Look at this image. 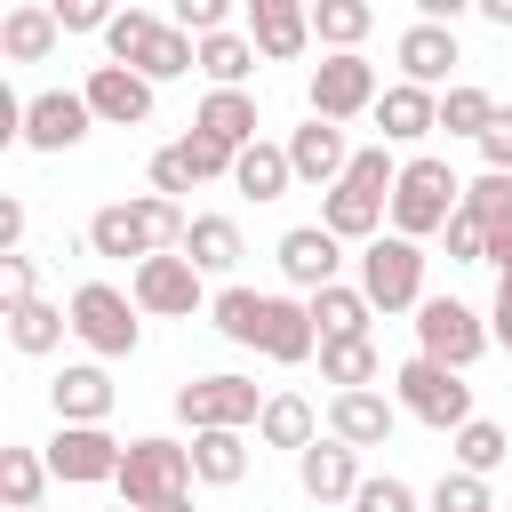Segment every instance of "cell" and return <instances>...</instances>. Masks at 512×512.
Returning <instances> with one entry per match:
<instances>
[{
    "label": "cell",
    "mask_w": 512,
    "mask_h": 512,
    "mask_svg": "<svg viewBox=\"0 0 512 512\" xmlns=\"http://www.w3.org/2000/svg\"><path fill=\"white\" fill-rule=\"evenodd\" d=\"M184 232H192V216L176 208V200H160V192H144V200H112V208H96L88 216V248L96 256H136V264H152V256H184Z\"/></svg>",
    "instance_id": "cell-1"
},
{
    "label": "cell",
    "mask_w": 512,
    "mask_h": 512,
    "mask_svg": "<svg viewBox=\"0 0 512 512\" xmlns=\"http://www.w3.org/2000/svg\"><path fill=\"white\" fill-rule=\"evenodd\" d=\"M456 208H464V184H456V168H448L440 152L400 160V184H392V232H400V240H432V232H448Z\"/></svg>",
    "instance_id": "cell-2"
},
{
    "label": "cell",
    "mask_w": 512,
    "mask_h": 512,
    "mask_svg": "<svg viewBox=\"0 0 512 512\" xmlns=\"http://www.w3.org/2000/svg\"><path fill=\"white\" fill-rule=\"evenodd\" d=\"M120 504L128 512H160V504H176V496H192V448H176V440H128V456H120Z\"/></svg>",
    "instance_id": "cell-3"
},
{
    "label": "cell",
    "mask_w": 512,
    "mask_h": 512,
    "mask_svg": "<svg viewBox=\"0 0 512 512\" xmlns=\"http://www.w3.org/2000/svg\"><path fill=\"white\" fill-rule=\"evenodd\" d=\"M392 400H400V416H416V424H432V432H464V424H472V384H464L456 368L424 360V352L392 376Z\"/></svg>",
    "instance_id": "cell-4"
},
{
    "label": "cell",
    "mask_w": 512,
    "mask_h": 512,
    "mask_svg": "<svg viewBox=\"0 0 512 512\" xmlns=\"http://www.w3.org/2000/svg\"><path fill=\"white\" fill-rule=\"evenodd\" d=\"M72 336H80L96 360H128V352L144 344L136 296H120L112 280H88V288H72Z\"/></svg>",
    "instance_id": "cell-5"
},
{
    "label": "cell",
    "mask_w": 512,
    "mask_h": 512,
    "mask_svg": "<svg viewBox=\"0 0 512 512\" xmlns=\"http://www.w3.org/2000/svg\"><path fill=\"white\" fill-rule=\"evenodd\" d=\"M360 296H368L376 312H416V304H424V248L400 240V232L368 240V248H360Z\"/></svg>",
    "instance_id": "cell-6"
},
{
    "label": "cell",
    "mask_w": 512,
    "mask_h": 512,
    "mask_svg": "<svg viewBox=\"0 0 512 512\" xmlns=\"http://www.w3.org/2000/svg\"><path fill=\"white\" fill-rule=\"evenodd\" d=\"M488 344H496V336H488V320H480L472 304H456V296H424V304H416V352H424V360H440V368L464 376Z\"/></svg>",
    "instance_id": "cell-7"
},
{
    "label": "cell",
    "mask_w": 512,
    "mask_h": 512,
    "mask_svg": "<svg viewBox=\"0 0 512 512\" xmlns=\"http://www.w3.org/2000/svg\"><path fill=\"white\" fill-rule=\"evenodd\" d=\"M176 416L192 432H248V424H264V392L248 376H200L176 392Z\"/></svg>",
    "instance_id": "cell-8"
},
{
    "label": "cell",
    "mask_w": 512,
    "mask_h": 512,
    "mask_svg": "<svg viewBox=\"0 0 512 512\" xmlns=\"http://www.w3.org/2000/svg\"><path fill=\"white\" fill-rule=\"evenodd\" d=\"M312 120H328V128H344V120H360V112H376V64L368 56H320L312 64Z\"/></svg>",
    "instance_id": "cell-9"
},
{
    "label": "cell",
    "mask_w": 512,
    "mask_h": 512,
    "mask_svg": "<svg viewBox=\"0 0 512 512\" xmlns=\"http://www.w3.org/2000/svg\"><path fill=\"white\" fill-rule=\"evenodd\" d=\"M48 456V472L56 480H72V488H96V480H120V440L104 432V424H56V440L40 448Z\"/></svg>",
    "instance_id": "cell-10"
},
{
    "label": "cell",
    "mask_w": 512,
    "mask_h": 512,
    "mask_svg": "<svg viewBox=\"0 0 512 512\" xmlns=\"http://www.w3.org/2000/svg\"><path fill=\"white\" fill-rule=\"evenodd\" d=\"M128 296H136V312H152V320H192V312L208 304V288H200L192 256H152V264H136Z\"/></svg>",
    "instance_id": "cell-11"
},
{
    "label": "cell",
    "mask_w": 512,
    "mask_h": 512,
    "mask_svg": "<svg viewBox=\"0 0 512 512\" xmlns=\"http://www.w3.org/2000/svg\"><path fill=\"white\" fill-rule=\"evenodd\" d=\"M88 128H96V112H88L80 88H40V96H24V144H32V152H72Z\"/></svg>",
    "instance_id": "cell-12"
},
{
    "label": "cell",
    "mask_w": 512,
    "mask_h": 512,
    "mask_svg": "<svg viewBox=\"0 0 512 512\" xmlns=\"http://www.w3.org/2000/svg\"><path fill=\"white\" fill-rule=\"evenodd\" d=\"M80 96H88V112H96L104 128H144V120H152V80L128 72V64H96Z\"/></svg>",
    "instance_id": "cell-13"
},
{
    "label": "cell",
    "mask_w": 512,
    "mask_h": 512,
    "mask_svg": "<svg viewBox=\"0 0 512 512\" xmlns=\"http://www.w3.org/2000/svg\"><path fill=\"white\" fill-rule=\"evenodd\" d=\"M336 264H344V240H336L328 224H296V232H280V272H288V288L320 296V288H336Z\"/></svg>",
    "instance_id": "cell-14"
},
{
    "label": "cell",
    "mask_w": 512,
    "mask_h": 512,
    "mask_svg": "<svg viewBox=\"0 0 512 512\" xmlns=\"http://www.w3.org/2000/svg\"><path fill=\"white\" fill-rule=\"evenodd\" d=\"M392 56H400V80H416V88H440V80L464 64L456 32H448V24H432V16H416V24L400 32V48H392ZM448 88H456V80H448Z\"/></svg>",
    "instance_id": "cell-15"
},
{
    "label": "cell",
    "mask_w": 512,
    "mask_h": 512,
    "mask_svg": "<svg viewBox=\"0 0 512 512\" xmlns=\"http://www.w3.org/2000/svg\"><path fill=\"white\" fill-rule=\"evenodd\" d=\"M288 168H296V184H320V192H336V184H344V168H352V144H344V128H328V120H304V128L288 136Z\"/></svg>",
    "instance_id": "cell-16"
},
{
    "label": "cell",
    "mask_w": 512,
    "mask_h": 512,
    "mask_svg": "<svg viewBox=\"0 0 512 512\" xmlns=\"http://www.w3.org/2000/svg\"><path fill=\"white\" fill-rule=\"evenodd\" d=\"M392 424H400V400H384V392H336L328 400V440H344V448H384Z\"/></svg>",
    "instance_id": "cell-17"
},
{
    "label": "cell",
    "mask_w": 512,
    "mask_h": 512,
    "mask_svg": "<svg viewBox=\"0 0 512 512\" xmlns=\"http://www.w3.org/2000/svg\"><path fill=\"white\" fill-rule=\"evenodd\" d=\"M296 480H304L312 504H352V496H360V448H344V440H312V448L296 456Z\"/></svg>",
    "instance_id": "cell-18"
},
{
    "label": "cell",
    "mask_w": 512,
    "mask_h": 512,
    "mask_svg": "<svg viewBox=\"0 0 512 512\" xmlns=\"http://www.w3.org/2000/svg\"><path fill=\"white\" fill-rule=\"evenodd\" d=\"M248 40H256V56L288 64V56L312 48V8H296V0H248Z\"/></svg>",
    "instance_id": "cell-19"
},
{
    "label": "cell",
    "mask_w": 512,
    "mask_h": 512,
    "mask_svg": "<svg viewBox=\"0 0 512 512\" xmlns=\"http://www.w3.org/2000/svg\"><path fill=\"white\" fill-rule=\"evenodd\" d=\"M256 352H264V360H280V368L312 360V352H320L312 304H296V296H264V336H256Z\"/></svg>",
    "instance_id": "cell-20"
},
{
    "label": "cell",
    "mask_w": 512,
    "mask_h": 512,
    "mask_svg": "<svg viewBox=\"0 0 512 512\" xmlns=\"http://www.w3.org/2000/svg\"><path fill=\"white\" fill-rule=\"evenodd\" d=\"M48 400H56V424H104L112 416V376L96 360H72L48 376Z\"/></svg>",
    "instance_id": "cell-21"
},
{
    "label": "cell",
    "mask_w": 512,
    "mask_h": 512,
    "mask_svg": "<svg viewBox=\"0 0 512 512\" xmlns=\"http://www.w3.org/2000/svg\"><path fill=\"white\" fill-rule=\"evenodd\" d=\"M376 128H384V144H416V136L440 128V96L416 88V80H392V88L376 96Z\"/></svg>",
    "instance_id": "cell-22"
},
{
    "label": "cell",
    "mask_w": 512,
    "mask_h": 512,
    "mask_svg": "<svg viewBox=\"0 0 512 512\" xmlns=\"http://www.w3.org/2000/svg\"><path fill=\"white\" fill-rule=\"evenodd\" d=\"M192 128L216 136L224 152H248V144H256V96H248V88H208L200 112H192Z\"/></svg>",
    "instance_id": "cell-23"
},
{
    "label": "cell",
    "mask_w": 512,
    "mask_h": 512,
    "mask_svg": "<svg viewBox=\"0 0 512 512\" xmlns=\"http://www.w3.org/2000/svg\"><path fill=\"white\" fill-rule=\"evenodd\" d=\"M56 40H64V24H56V8H40V0H24V8L0 16V56H8V64H40Z\"/></svg>",
    "instance_id": "cell-24"
},
{
    "label": "cell",
    "mask_w": 512,
    "mask_h": 512,
    "mask_svg": "<svg viewBox=\"0 0 512 512\" xmlns=\"http://www.w3.org/2000/svg\"><path fill=\"white\" fill-rule=\"evenodd\" d=\"M384 216H392V208H384V200H368V192H352V184H336V192L320 200V224H328L336 240H360V248H368V240H384Z\"/></svg>",
    "instance_id": "cell-25"
},
{
    "label": "cell",
    "mask_w": 512,
    "mask_h": 512,
    "mask_svg": "<svg viewBox=\"0 0 512 512\" xmlns=\"http://www.w3.org/2000/svg\"><path fill=\"white\" fill-rule=\"evenodd\" d=\"M304 304H312L320 344H336V336H368V320H376V304L360 296V280H352V288L336 280V288H320V296H304Z\"/></svg>",
    "instance_id": "cell-26"
},
{
    "label": "cell",
    "mask_w": 512,
    "mask_h": 512,
    "mask_svg": "<svg viewBox=\"0 0 512 512\" xmlns=\"http://www.w3.org/2000/svg\"><path fill=\"white\" fill-rule=\"evenodd\" d=\"M320 376H328L336 392H376V376H384L376 336H336V344H320Z\"/></svg>",
    "instance_id": "cell-27"
},
{
    "label": "cell",
    "mask_w": 512,
    "mask_h": 512,
    "mask_svg": "<svg viewBox=\"0 0 512 512\" xmlns=\"http://www.w3.org/2000/svg\"><path fill=\"white\" fill-rule=\"evenodd\" d=\"M256 440H264V448H296V456H304V448L320 440V416H312V400H304V392H272V400H264V424H256Z\"/></svg>",
    "instance_id": "cell-28"
},
{
    "label": "cell",
    "mask_w": 512,
    "mask_h": 512,
    "mask_svg": "<svg viewBox=\"0 0 512 512\" xmlns=\"http://www.w3.org/2000/svg\"><path fill=\"white\" fill-rule=\"evenodd\" d=\"M232 184H240L248 200H280V192L296 184V168H288V144H264V136H256V144L232 160Z\"/></svg>",
    "instance_id": "cell-29"
},
{
    "label": "cell",
    "mask_w": 512,
    "mask_h": 512,
    "mask_svg": "<svg viewBox=\"0 0 512 512\" xmlns=\"http://www.w3.org/2000/svg\"><path fill=\"white\" fill-rule=\"evenodd\" d=\"M192 480L240 488V480H248V440H240V432H192Z\"/></svg>",
    "instance_id": "cell-30"
},
{
    "label": "cell",
    "mask_w": 512,
    "mask_h": 512,
    "mask_svg": "<svg viewBox=\"0 0 512 512\" xmlns=\"http://www.w3.org/2000/svg\"><path fill=\"white\" fill-rule=\"evenodd\" d=\"M368 24H376V8H368V0H312V40H328L336 56H360Z\"/></svg>",
    "instance_id": "cell-31"
},
{
    "label": "cell",
    "mask_w": 512,
    "mask_h": 512,
    "mask_svg": "<svg viewBox=\"0 0 512 512\" xmlns=\"http://www.w3.org/2000/svg\"><path fill=\"white\" fill-rule=\"evenodd\" d=\"M184 256H192L200 280H208V272H232V264H240V224H232V216H192Z\"/></svg>",
    "instance_id": "cell-32"
},
{
    "label": "cell",
    "mask_w": 512,
    "mask_h": 512,
    "mask_svg": "<svg viewBox=\"0 0 512 512\" xmlns=\"http://www.w3.org/2000/svg\"><path fill=\"white\" fill-rule=\"evenodd\" d=\"M48 456L40 448H0V504L8 512H40V488H48Z\"/></svg>",
    "instance_id": "cell-33"
},
{
    "label": "cell",
    "mask_w": 512,
    "mask_h": 512,
    "mask_svg": "<svg viewBox=\"0 0 512 512\" xmlns=\"http://www.w3.org/2000/svg\"><path fill=\"white\" fill-rule=\"evenodd\" d=\"M64 328H72V304H16V312H8V344H16V352H32V360H40V352H56V344H64Z\"/></svg>",
    "instance_id": "cell-34"
},
{
    "label": "cell",
    "mask_w": 512,
    "mask_h": 512,
    "mask_svg": "<svg viewBox=\"0 0 512 512\" xmlns=\"http://www.w3.org/2000/svg\"><path fill=\"white\" fill-rule=\"evenodd\" d=\"M192 64H200V40H192V32H176V24H160L128 72H144V80H184Z\"/></svg>",
    "instance_id": "cell-35"
},
{
    "label": "cell",
    "mask_w": 512,
    "mask_h": 512,
    "mask_svg": "<svg viewBox=\"0 0 512 512\" xmlns=\"http://www.w3.org/2000/svg\"><path fill=\"white\" fill-rule=\"evenodd\" d=\"M496 112H504V104H496L488 88H472V80H456V88H440V128H448V136H472V144H480Z\"/></svg>",
    "instance_id": "cell-36"
},
{
    "label": "cell",
    "mask_w": 512,
    "mask_h": 512,
    "mask_svg": "<svg viewBox=\"0 0 512 512\" xmlns=\"http://www.w3.org/2000/svg\"><path fill=\"white\" fill-rule=\"evenodd\" d=\"M208 320H216V336H232V344L256 352V336H264V296H256V288H216V296H208Z\"/></svg>",
    "instance_id": "cell-37"
},
{
    "label": "cell",
    "mask_w": 512,
    "mask_h": 512,
    "mask_svg": "<svg viewBox=\"0 0 512 512\" xmlns=\"http://www.w3.org/2000/svg\"><path fill=\"white\" fill-rule=\"evenodd\" d=\"M200 72H208L216 88H240V80L256 72V40H248V32H216V40H200Z\"/></svg>",
    "instance_id": "cell-38"
},
{
    "label": "cell",
    "mask_w": 512,
    "mask_h": 512,
    "mask_svg": "<svg viewBox=\"0 0 512 512\" xmlns=\"http://www.w3.org/2000/svg\"><path fill=\"white\" fill-rule=\"evenodd\" d=\"M512 456V440H504V424H488V416H472L464 432H456V472H472V480H488L496 464Z\"/></svg>",
    "instance_id": "cell-39"
},
{
    "label": "cell",
    "mask_w": 512,
    "mask_h": 512,
    "mask_svg": "<svg viewBox=\"0 0 512 512\" xmlns=\"http://www.w3.org/2000/svg\"><path fill=\"white\" fill-rule=\"evenodd\" d=\"M464 216H472L488 240H496V232H512V176H488V168H480V176L464 184Z\"/></svg>",
    "instance_id": "cell-40"
},
{
    "label": "cell",
    "mask_w": 512,
    "mask_h": 512,
    "mask_svg": "<svg viewBox=\"0 0 512 512\" xmlns=\"http://www.w3.org/2000/svg\"><path fill=\"white\" fill-rule=\"evenodd\" d=\"M344 184L352 192H368V200H384L392 208V184H400V160L384 152V144H368V152H352V168H344Z\"/></svg>",
    "instance_id": "cell-41"
},
{
    "label": "cell",
    "mask_w": 512,
    "mask_h": 512,
    "mask_svg": "<svg viewBox=\"0 0 512 512\" xmlns=\"http://www.w3.org/2000/svg\"><path fill=\"white\" fill-rule=\"evenodd\" d=\"M424 504H432V512H496V496H488V480H472V472H440Z\"/></svg>",
    "instance_id": "cell-42"
},
{
    "label": "cell",
    "mask_w": 512,
    "mask_h": 512,
    "mask_svg": "<svg viewBox=\"0 0 512 512\" xmlns=\"http://www.w3.org/2000/svg\"><path fill=\"white\" fill-rule=\"evenodd\" d=\"M152 32H160V16H152V8H128V16H112V32H104V48H112V64H136Z\"/></svg>",
    "instance_id": "cell-43"
},
{
    "label": "cell",
    "mask_w": 512,
    "mask_h": 512,
    "mask_svg": "<svg viewBox=\"0 0 512 512\" xmlns=\"http://www.w3.org/2000/svg\"><path fill=\"white\" fill-rule=\"evenodd\" d=\"M176 32H192V40H216V32H232V8L224 0H176V16H168Z\"/></svg>",
    "instance_id": "cell-44"
},
{
    "label": "cell",
    "mask_w": 512,
    "mask_h": 512,
    "mask_svg": "<svg viewBox=\"0 0 512 512\" xmlns=\"http://www.w3.org/2000/svg\"><path fill=\"white\" fill-rule=\"evenodd\" d=\"M192 184H200V176H192L184 144H160V152H152V192H160V200H176V192H192Z\"/></svg>",
    "instance_id": "cell-45"
},
{
    "label": "cell",
    "mask_w": 512,
    "mask_h": 512,
    "mask_svg": "<svg viewBox=\"0 0 512 512\" xmlns=\"http://www.w3.org/2000/svg\"><path fill=\"white\" fill-rule=\"evenodd\" d=\"M352 512H416V488L408 480H360V496H352Z\"/></svg>",
    "instance_id": "cell-46"
},
{
    "label": "cell",
    "mask_w": 512,
    "mask_h": 512,
    "mask_svg": "<svg viewBox=\"0 0 512 512\" xmlns=\"http://www.w3.org/2000/svg\"><path fill=\"white\" fill-rule=\"evenodd\" d=\"M440 240H448V264H488V232H480L464 208H456V224H448Z\"/></svg>",
    "instance_id": "cell-47"
},
{
    "label": "cell",
    "mask_w": 512,
    "mask_h": 512,
    "mask_svg": "<svg viewBox=\"0 0 512 512\" xmlns=\"http://www.w3.org/2000/svg\"><path fill=\"white\" fill-rule=\"evenodd\" d=\"M480 160H488V176H512V104L488 120V136H480Z\"/></svg>",
    "instance_id": "cell-48"
},
{
    "label": "cell",
    "mask_w": 512,
    "mask_h": 512,
    "mask_svg": "<svg viewBox=\"0 0 512 512\" xmlns=\"http://www.w3.org/2000/svg\"><path fill=\"white\" fill-rule=\"evenodd\" d=\"M56 24L64 32H112V8L104 0H56Z\"/></svg>",
    "instance_id": "cell-49"
},
{
    "label": "cell",
    "mask_w": 512,
    "mask_h": 512,
    "mask_svg": "<svg viewBox=\"0 0 512 512\" xmlns=\"http://www.w3.org/2000/svg\"><path fill=\"white\" fill-rule=\"evenodd\" d=\"M0 304L16 312V304H40L32 296V256H0Z\"/></svg>",
    "instance_id": "cell-50"
},
{
    "label": "cell",
    "mask_w": 512,
    "mask_h": 512,
    "mask_svg": "<svg viewBox=\"0 0 512 512\" xmlns=\"http://www.w3.org/2000/svg\"><path fill=\"white\" fill-rule=\"evenodd\" d=\"M0 256H24V200H0Z\"/></svg>",
    "instance_id": "cell-51"
},
{
    "label": "cell",
    "mask_w": 512,
    "mask_h": 512,
    "mask_svg": "<svg viewBox=\"0 0 512 512\" xmlns=\"http://www.w3.org/2000/svg\"><path fill=\"white\" fill-rule=\"evenodd\" d=\"M488 336L512 352V288H496V304H488Z\"/></svg>",
    "instance_id": "cell-52"
},
{
    "label": "cell",
    "mask_w": 512,
    "mask_h": 512,
    "mask_svg": "<svg viewBox=\"0 0 512 512\" xmlns=\"http://www.w3.org/2000/svg\"><path fill=\"white\" fill-rule=\"evenodd\" d=\"M488 264H496V288H512V232L488 240Z\"/></svg>",
    "instance_id": "cell-53"
},
{
    "label": "cell",
    "mask_w": 512,
    "mask_h": 512,
    "mask_svg": "<svg viewBox=\"0 0 512 512\" xmlns=\"http://www.w3.org/2000/svg\"><path fill=\"white\" fill-rule=\"evenodd\" d=\"M480 16H488L496 32H512V0H480Z\"/></svg>",
    "instance_id": "cell-54"
},
{
    "label": "cell",
    "mask_w": 512,
    "mask_h": 512,
    "mask_svg": "<svg viewBox=\"0 0 512 512\" xmlns=\"http://www.w3.org/2000/svg\"><path fill=\"white\" fill-rule=\"evenodd\" d=\"M160 512H192V496H176V504H160Z\"/></svg>",
    "instance_id": "cell-55"
},
{
    "label": "cell",
    "mask_w": 512,
    "mask_h": 512,
    "mask_svg": "<svg viewBox=\"0 0 512 512\" xmlns=\"http://www.w3.org/2000/svg\"><path fill=\"white\" fill-rule=\"evenodd\" d=\"M120 512H128V504H120Z\"/></svg>",
    "instance_id": "cell-56"
}]
</instances>
